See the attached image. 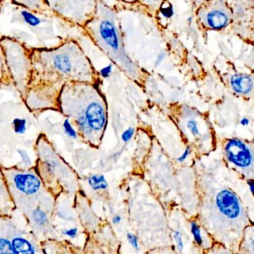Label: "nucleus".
Here are the masks:
<instances>
[{
    "mask_svg": "<svg viewBox=\"0 0 254 254\" xmlns=\"http://www.w3.org/2000/svg\"><path fill=\"white\" fill-rule=\"evenodd\" d=\"M9 1L34 13L42 14L48 12L51 13L44 0H9Z\"/></svg>",
    "mask_w": 254,
    "mask_h": 254,
    "instance_id": "obj_17",
    "label": "nucleus"
},
{
    "mask_svg": "<svg viewBox=\"0 0 254 254\" xmlns=\"http://www.w3.org/2000/svg\"><path fill=\"white\" fill-rule=\"evenodd\" d=\"M0 49L10 82L23 100L33 71L31 49L26 47L16 39L1 36Z\"/></svg>",
    "mask_w": 254,
    "mask_h": 254,
    "instance_id": "obj_7",
    "label": "nucleus"
},
{
    "mask_svg": "<svg viewBox=\"0 0 254 254\" xmlns=\"http://www.w3.org/2000/svg\"><path fill=\"white\" fill-rule=\"evenodd\" d=\"M9 82H10V80L9 78L8 74H7L2 54L0 49V85L5 83H8Z\"/></svg>",
    "mask_w": 254,
    "mask_h": 254,
    "instance_id": "obj_21",
    "label": "nucleus"
},
{
    "mask_svg": "<svg viewBox=\"0 0 254 254\" xmlns=\"http://www.w3.org/2000/svg\"><path fill=\"white\" fill-rule=\"evenodd\" d=\"M231 84L234 92L242 95L250 93L253 89V80L246 74H234L231 77Z\"/></svg>",
    "mask_w": 254,
    "mask_h": 254,
    "instance_id": "obj_16",
    "label": "nucleus"
},
{
    "mask_svg": "<svg viewBox=\"0 0 254 254\" xmlns=\"http://www.w3.org/2000/svg\"><path fill=\"white\" fill-rule=\"evenodd\" d=\"M82 29L110 59L125 67L132 65L124 49L119 15L102 0H97L93 16Z\"/></svg>",
    "mask_w": 254,
    "mask_h": 254,
    "instance_id": "obj_5",
    "label": "nucleus"
},
{
    "mask_svg": "<svg viewBox=\"0 0 254 254\" xmlns=\"http://www.w3.org/2000/svg\"><path fill=\"white\" fill-rule=\"evenodd\" d=\"M216 205L221 213L229 219H237L241 214L240 201L235 193L229 190H223L218 193Z\"/></svg>",
    "mask_w": 254,
    "mask_h": 254,
    "instance_id": "obj_13",
    "label": "nucleus"
},
{
    "mask_svg": "<svg viewBox=\"0 0 254 254\" xmlns=\"http://www.w3.org/2000/svg\"><path fill=\"white\" fill-rule=\"evenodd\" d=\"M33 71L23 101L34 113L58 111V98L68 82L92 84L93 68L76 40L69 39L51 49H31Z\"/></svg>",
    "mask_w": 254,
    "mask_h": 254,
    "instance_id": "obj_1",
    "label": "nucleus"
},
{
    "mask_svg": "<svg viewBox=\"0 0 254 254\" xmlns=\"http://www.w3.org/2000/svg\"><path fill=\"white\" fill-rule=\"evenodd\" d=\"M0 254H44L41 243L18 210L11 216H0Z\"/></svg>",
    "mask_w": 254,
    "mask_h": 254,
    "instance_id": "obj_6",
    "label": "nucleus"
},
{
    "mask_svg": "<svg viewBox=\"0 0 254 254\" xmlns=\"http://www.w3.org/2000/svg\"><path fill=\"white\" fill-rule=\"evenodd\" d=\"M249 186H250V189L251 191H252V193L254 192V183L252 181H251V182H249Z\"/></svg>",
    "mask_w": 254,
    "mask_h": 254,
    "instance_id": "obj_32",
    "label": "nucleus"
},
{
    "mask_svg": "<svg viewBox=\"0 0 254 254\" xmlns=\"http://www.w3.org/2000/svg\"><path fill=\"white\" fill-rule=\"evenodd\" d=\"M189 153H190V147H187L186 148V150H185V152H183V155L177 158V161H178L179 162H183V161L186 159V158H187L188 155H189Z\"/></svg>",
    "mask_w": 254,
    "mask_h": 254,
    "instance_id": "obj_27",
    "label": "nucleus"
},
{
    "mask_svg": "<svg viewBox=\"0 0 254 254\" xmlns=\"http://www.w3.org/2000/svg\"><path fill=\"white\" fill-rule=\"evenodd\" d=\"M35 168L43 184L55 197L75 196L79 191L77 173L55 150L46 134H40L35 143Z\"/></svg>",
    "mask_w": 254,
    "mask_h": 254,
    "instance_id": "obj_4",
    "label": "nucleus"
},
{
    "mask_svg": "<svg viewBox=\"0 0 254 254\" xmlns=\"http://www.w3.org/2000/svg\"><path fill=\"white\" fill-rule=\"evenodd\" d=\"M0 170L16 210L26 219L37 240H58L52 219L56 197L46 188L35 168L3 167Z\"/></svg>",
    "mask_w": 254,
    "mask_h": 254,
    "instance_id": "obj_2",
    "label": "nucleus"
},
{
    "mask_svg": "<svg viewBox=\"0 0 254 254\" xmlns=\"http://www.w3.org/2000/svg\"><path fill=\"white\" fill-rule=\"evenodd\" d=\"M84 22L86 24L95 13L97 0H73Z\"/></svg>",
    "mask_w": 254,
    "mask_h": 254,
    "instance_id": "obj_18",
    "label": "nucleus"
},
{
    "mask_svg": "<svg viewBox=\"0 0 254 254\" xmlns=\"http://www.w3.org/2000/svg\"><path fill=\"white\" fill-rule=\"evenodd\" d=\"M241 125H243V126H247V125H249V119H243V120L241 121Z\"/></svg>",
    "mask_w": 254,
    "mask_h": 254,
    "instance_id": "obj_30",
    "label": "nucleus"
},
{
    "mask_svg": "<svg viewBox=\"0 0 254 254\" xmlns=\"http://www.w3.org/2000/svg\"><path fill=\"white\" fill-rule=\"evenodd\" d=\"M4 0H0V12L1 10V7L3 5V2H4Z\"/></svg>",
    "mask_w": 254,
    "mask_h": 254,
    "instance_id": "obj_33",
    "label": "nucleus"
},
{
    "mask_svg": "<svg viewBox=\"0 0 254 254\" xmlns=\"http://www.w3.org/2000/svg\"><path fill=\"white\" fill-rule=\"evenodd\" d=\"M51 13L70 25L82 28L85 25L73 0H44Z\"/></svg>",
    "mask_w": 254,
    "mask_h": 254,
    "instance_id": "obj_11",
    "label": "nucleus"
},
{
    "mask_svg": "<svg viewBox=\"0 0 254 254\" xmlns=\"http://www.w3.org/2000/svg\"><path fill=\"white\" fill-rule=\"evenodd\" d=\"M119 1L128 3V4H134V3L137 2V0H119Z\"/></svg>",
    "mask_w": 254,
    "mask_h": 254,
    "instance_id": "obj_31",
    "label": "nucleus"
},
{
    "mask_svg": "<svg viewBox=\"0 0 254 254\" xmlns=\"http://www.w3.org/2000/svg\"><path fill=\"white\" fill-rule=\"evenodd\" d=\"M134 128H128V129L125 130V131L122 133V140L125 142L129 141V140H131V137H132L133 135H134Z\"/></svg>",
    "mask_w": 254,
    "mask_h": 254,
    "instance_id": "obj_24",
    "label": "nucleus"
},
{
    "mask_svg": "<svg viewBox=\"0 0 254 254\" xmlns=\"http://www.w3.org/2000/svg\"><path fill=\"white\" fill-rule=\"evenodd\" d=\"M60 113L68 118L82 140L96 145L105 126L104 104L91 83L68 82L58 98Z\"/></svg>",
    "mask_w": 254,
    "mask_h": 254,
    "instance_id": "obj_3",
    "label": "nucleus"
},
{
    "mask_svg": "<svg viewBox=\"0 0 254 254\" xmlns=\"http://www.w3.org/2000/svg\"><path fill=\"white\" fill-rule=\"evenodd\" d=\"M165 0H137V2L146 8L151 14H158Z\"/></svg>",
    "mask_w": 254,
    "mask_h": 254,
    "instance_id": "obj_19",
    "label": "nucleus"
},
{
    "mask_svg": "<svg viewBox=\"0 0 254 254\" xmlns=\"http://www.w3.org/2000/svg\"><path fill=\"white\" fill-rule=\"evenodd\" d=\"M195 17L201 29L222 31L231 27L232 9L228 0H203L195 10Z\"/></svg>",
    "mask_w": 254,
    "mask_h": 254,
    "instance_id": "obj_9",
    "label": "nucleus"
},
{
    "mask_svg": "<svg viewBox=\"0 0 254 254\" xmlns=\"http://www.w3.org/2000/svg\"><path fill=\"white\" fill-rule=\"evenodd\" d=\"M15 210L16 207L0 170V216H11Z\"/></svg>",
    "mask_w": 254,
    "mask_h": 254,
    "instance_id": "obj_14",
    "label": "nucleus"
},
{
    "mask_svg": "<svg viewBox=\"0 0 254 254\" xmlns=\"http://www.w3.org/2000/svg\"><path fill=\"white\" fill-rule=\"evenodd\" d=\"M89 185L94 190H104L107 188V183L106 182L103 176H92L89 178L88 180Z\"/></svg>",
    "mask_w": 254,
    "mask_h": 254,
    "instance_id": "obj_20",
    "label": "nucleus"
},
{
    "mask_svg": "<svg viewBox=\"0 0 254 254\" xmlns=\"http://www.w3.org/2000/svg\"><path fill=\"white\" fill-rule=\"evenodd\" d=\"M70 195L57 198L52 224L59 241L64 242L79 253L81 250L82 225L74 207V199L70 202Z\"/></svg>",
    "mask_w": 254,
    "mask_h": 254,
    "instance_id": "obj_8",
    "label": "nucleus"
},
{
    "mask_svg": "<svg viewBox=\"0 0 254 254\" xmlns=\"http://www.w3.org/2000/svg\"><path fill=\"white\" fill-rule=\"evenodd\" d=\"M227 158L230 162L240 168H249L253 164L252 149L242 140L237 138L228 140L225 146Z\"/></svg>",
    "mask_w": 254,
    "mask_h": 254,
    "instance_id": "obj_12",
    "label": "nucleus"
},
{
    "mask_svg": "<svg viewBox=\"0 0 254 254\" xmlns=\"http://www.w3.org/2000/svg\"><path fill=\"white\" fill-rule=\"evenodd\" d=\"M121 221H122V218H121L119 216H116L113 218V223L116 224V225L119 224Z\"/></svg>",
    "mask_w": 254,
    "mask_h": 254,
    "instance_id": "obj_29",
    "label": "nucleus"
},
{
    "mask_svg": "<svg viewBox=\"0 0 254 254\" xmlns=\"http://www.w3.org/2000/svg\"><path fill=\"white\" fill-rule=\"evenodd\" d=\"M191 229H192V233L196 243L200 246L202 245L203 238L201 237V230L195 222H192V225H191Z\"/></svg>",
    "mask_w": 254,
    "mask_h": 254,
    "instance_id": "obj_22",
    "label": "nucleus"
},
{
    "mask_svg": "<svg viewBox=\"0 0 254 254\" xmlns=\"http://www.w3.org/2000/svg\"><path fill=\"white\" fill-rule=\"evenodd\" d=\"M232 32L245 41L253 43L254 36V0H232Z\"/></svg>",
    "mask_w": 254,
    "mask_h": 254,
    "instance_id": "obj_10",
    "label": "nucleus"
},
{
    "mask_svg": "<svg viewBox=\"0 0 254 254\" xmlns=\"http://www.w3.org/2000/svg\"><path fill=\"white\" fill-rule=\"evenodd\" d=\"M174 238L175 240L176 243H177V248L179 250L182 251L183 249V240H182L181 234L178 231H176L174 234Z\"/></svg>",
    "mask_w": 254,
    "mask_h": 254,
    "instance_id": "obj_26",
    "label": "nucleus"
},
{
    "mask_svg": "<svg viewBox=\"0 0 254 254\" xmlns=\"http://www.w3.org/2000/svg\"><path fill=\"white\" fill-rule=\"evenodd\" d=\"M187 127L193 135L197 136L199 134V128H198V125L195 121H189L187 124Z\"/></svg>",
    "mask_w": 254,
    "mask_h": 254,
    "instance_id": "obj_23",
    "label": "nucleus"
},
{
    "mask_svg": "<svg viewBox=\"0 0 254 254\" xmlns=\"http://www.w3.org/2000/svg\"><path fill=\"white\" fill-rule=\"evenodd\" d=\"M127 239H128V243L133 246L134 249L139 250L138 241H137V237H136L135 236L131 234H128Z\"/></svg>",
    "mask_w": 254,
    "mask_h": 254,
    "instance_id": "obj_25",
    "label": "nucleus"
},
{
    "mask_svg": "<svg viewBox=\"0 0 254 254\" xmlns=\"http://www.w3.org/2000/svg\"><path fill=\"white\" fill-rule=\"evenodd\" d=\"M44 254H79L67 243L58 240H46L42 242Z\"/></svg>",
    "mask_w": 254,
    "mask_h": 254,
    "instance_id": "obj_15",
    "label": "nucleus"
},
{
    "mask_svg": "<svg viewBox=\"0 0 254 254\" xmlns=\"http://www.w3.org/2000/svg\"><path fill=\"white\" fill-rule=\"evenodd\" d=\"M110 72V67H107V68H104L101 71V74L104 77H107V76L109 75Z\"/></svg>",
    "mask_w": 254,
    "mask_h": 254,
    "instance_id": "obj_28",
    "label": "nucleus"
}]
</instances>
